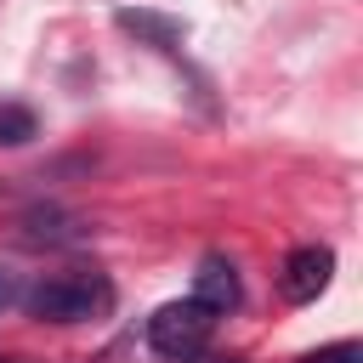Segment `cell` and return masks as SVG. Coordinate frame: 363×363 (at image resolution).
I'll return each mask as SVG.
<instances>
[{
  "mask_svg": "<svg viewBox=\"0 0 363 363\" xmlns=\"http://www.w3.org/2000/svg\"><path fill=\"white\" fill-rule=\"evenodd\" d=\"M85 238V221L62 204H28L17 221H11V244L17 250H68Z\"/></svg>",
  "mask_w": 363,
  "mask_h": 363,
  "instance_id": "3957f363",
  "label": "cell"
},
{
  "mask_svg": "<svg viewBox=\"0 0 363 363\" xmlns=\"http://www.w3.org/2000/svg\"><path fill=\"white\" fill-rule=\"evenodd\" d=\"M113 306V284L96 267H68V272H45L40 284L23 289V312L34 323H91Z\"/></svg>",
  "mask_w": 363,
  "mask_h": 363,
  "instance_id": "6da1fadb",
  "label": "cell"
},
{
  "mask_svg": "<svg viewBox=\"0 0 363 363\" xmlns=\"http://www.w3.org/2000/svg\"><path fill=\"white\" fill-rule=\"evenodd\" d=\"M210 329H216V312L199 306L193 295H187V301H164V306L147 318V346H153L159 357H182V363H187L193 352H204Z\"/></svg>",
  "mask_w": 363,
  "mask_h": 363,
  "instance_id": "7a4b0ae2",
  "label": "cell"
},
{
  "mask_svg": "<svg viewBox=\"0 0 363 363\" xmlns=\"http://www.w3.org/2000/svg\"><path fill=\"white\" fill-rule=\"evenodd\" d=\"M0 363H17V357H0Z\"/></svg>",
  "mask_w": 363,
  "mask_h": 363,
  "instance_id": "30bf717a",
  "label": "cell"
},
{
  "mask_svg": "<svg viewBox=\"0 0 363 363\" xmlns=\"http://www.w3.org/2000/svg\"><path fill=\"white\" fill-rule=\"evenodd\" d=\"M329 278H335V250H329V244H301V250L284 255L278 295H284L289 306H306V301H318V295L329 289Z\"/></svg>",
  "mask_w": 363,
  "mask_h": 363,
  "instance_id": "277c9868",
  "label": "cell"
},
{
  "mask_svg": "<svg viewBox=\"0 0 363 363\" xmlns=\"http://www.w3.org/2000/svg\"><path fill=\"white\" fill-rule=\"evenodd\" d=\"M17 301V289H11V278H0V306H11Z\"/></svg>",
  "mask_w": 363,
  "mask_h": 363,
  "instance_id": "9c48e42d",
  "label": "cell"
},
{
  "mask_svg": "<svg viewBox=\"0 0 363 363\" xmlns=\"http://www.w3.org/2000/svg\"><path fill=\"white\" fill-rule=\"evenodd\" d=\"M113 23H119L125 34H136L142 45H153V51H176V45L187 40V28H182L176 17H159V11H130V6H125Z\"/></svg>",
  "mask_w": 363,
  "mask_h": 363,
  "instance_id": "8992f818",
  "label": "cell"
},
{
  "mask_svg": "<svg viewBox=\"0 0 363 363\" xmlns=\"http://www.w3.org/2000/svg\"><path fill=\"white\" fill-rule=\"evenodd\" d=\"M193 301H199V306H210L216 318H221V312H233V306L244 301L238 267H233L227 255H204V261H199V272H193Z\"/></svg>",
  "mask_w": 363,
  "mask_h": 363,
  "instance_id": "5b68a950",
  "label": "cell"
},
{
  "mask_svg": "<svg viewBox=\"0 0 363 363\" xmlns=\"http://www.w3.org/2000/svg\"><path fill=\"white\" fill-rule=\"evenodd\" d=\"M34 136H40L34 108H23V102H0V147H23V142H34Z\"/></svg>",
  "mask_w": 363,
  "mask_h": 363,
  "instance_id": "52a82bcc",
  "label": "cell"
},
{
  "mask_svg": "<svg viewBox=\"0 0 363 363\" xmlns=\"http://www.w3.org/2000/svg\"><path fill=\"white\" fill-rule=\"evenodd\" d=\"M301 363H363V346H357V340H335V346H318V352H306Z\"/></svg>",
  "mask_w": 363,
  "mask_h": 363,
  "instance_id": "ba28073f",
  "label": "cell"
}]
</instances>
